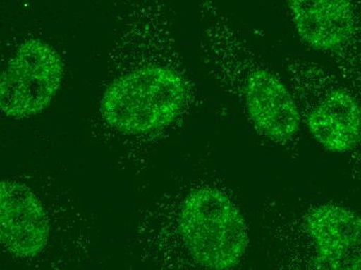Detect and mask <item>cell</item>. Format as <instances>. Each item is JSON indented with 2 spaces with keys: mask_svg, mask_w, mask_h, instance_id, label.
<instances>
[{
  "mask_svg": "<svg viewBox=\"0 0 361 270\" xmlns=\"http://www.w3.org/2000/svg\"><path fill=\"white\" fill-rule=\"evenodd\" d=\"M184 78L173 68L149 66L114 81L103 97L104 120L126 133H144L171 125L186 105Z\"/></svg>",
  "mask_w": 361,
  "mask_h": 270,
  "instance_id": "7a4b0ae2",
  "label": "cell"
},
{
  "mask_svg": "<svg viewBox=\"0 0 361 270\" xmlns=\"http://www.w3.org/2000/svg\"><path fill=\"white\" fill-rule=\"evenodd\" d=\"M49 236L47 217L37 195L18 182L0 184V237L8 252L32 258L43 251Z\"/></svg>",
  "mask_w": 361,
  "mask_h": 270,
  "instance_id": "ba28073f",
  "label": "cell"
},
{
  "mask_svg": "<svg viewBox=\"0 0 361 270\" xmlns=\"http://www.w3.org/2000/svg\"><path fill=\"white\" fill-rule=\"evenodd\" d=\"M297 35L321 54L336 56L353 45L360 30L354 0H283Z\"/></svg>",
  "mask_w": 361,
  "mask_h": 270,
  "instance_id": "8992f818",
  "label": "cell"
},
{
  "mask_svg": "<svg viewBox=\"0 0 361 270\" xmlns=\"http://www.w3.org/2000/svg\"><path fill=\"white\" fill-rule=\"evenodd\" d=\"M305 228L316 250L314 269L361 270V216L336 205L312 208Z\"/></svg>",
  "mask_w": 361,
  "mask_h": 270,
  "instance_id": "52a82bcc",
  "label": "cell"
},
{
  "mask_svg": "<svg viewBox=\"0 0 361 270\" xmlns=\"http://www.w3.org/2000/svg\"><path fill=\"white\" fill-rule=\"evenodd\" d=\"M209 35L228 83L253 126L273 142L292 140L298 133L301 116L290 87L257 58L222 16H218Z\"/></svg>",
  "mask_w": 361,
  "mask_h": 270,
  "instance_id": "6da1fadb",
  "label": "cell"
},
{
  "mask_svg": "<svg viewBox=\"0 0 361 270\" xmlns=\"http://www.w3.org/2000/svg\"><path fill=\"white\" fill-rule=\"evenodd\" d=\"M286 72L301 118L312 135L331 152L355 148L361 136V109L350 92L334 85L321 66L288 59Z\"/></svg>",
  "mask_w": 361,
  "mask_h": 270,
  "instance_id": "3957f363",
  "label": "cell"
},
{
  "mask_svg": "<svg viewBox=\"0 0 361 270\" xmlns=\"http://www.w3.org/2000/svg\"><path fill=\"white\" fill-rule=\"evenodd\" d=\"M63 78V61L41 39L20 46L0 81L1 113L10 118H28L43 111L54 98Z\"/></svg>",
  "mask_w": 361,
  "mask_h": 270,
  "instance_id": "5b68a950",
  "label": "cell"
},
{
  "mask_svg": "<svg viewBox=\"0 0 361 270\" xmlns=\"http://www.w3.org/2000/svg\"><path fill=\"white\" fill-rule=\"evenodd\" d=\"M179 231L189 254L206 269H233L247 249V227L241 212L214 188H200L186 197Z\"/></svg>",
  "mask_w": 361,
  "mask_h": 270,
  "instance_id": "277c9868",
  "label": "cell"
}]
</instances>
